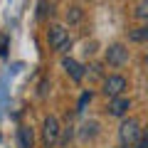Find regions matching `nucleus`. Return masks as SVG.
Listing matches in <instances>:
<instances>
[{"label": "nucleus", "mask_w": 148, "mask_h": 148, "mask_svg": "<svg viewBox=\"0 0 148 148\" xmlns=\"http://www.w3.org/2000/svg\"><path fill=\"white\" fill-rule=\"evenodd\" d=\"M143 136V128L141 123H138V119H123L121 126H119V141H121V146H136L138 138Z\"/></svg>", "instance_id": "1"}, {"label": "nucleus", "mask_w": 148, "mask_h": 148, "mask_svg": "<svg viewBox=\"0 0 148 148\" xmlns=\"http://www.w3.org/2000/svg\"><path fill=\"white\" fill-rule=\"evenodd\" d=\"M62 138V126H59L57 116H47L42 121V146L45 148H54Z\"/></svg>", "instance_id": "2"}, {"label": "nucleus", "mask_w": 148, "mask_h": 148, "mask_svg": "<svg viewBox=\"0 0 148 148\" xmlns=\"http://www.w3.org/2000/svg\"><path fill=\"white\" fill-rule=\"evenodd\" d=\"M128 86L126 77H121V74H109L104 79V84H101V94L109 96V99H119V96H123V89Z\"/></svg>", "instance_id": "3"}, {"label": "nucleus", "mask_w": 148, "mask_h": 148, "mask_svg": "<svg viewBox=\"0 0 148 148\" xmlns=\"http://www.w3.org/2000/svg\"><path fill=\"white\" fill-rule=\"evenodd\" d=\"M67 42H69V35H67V30H64L62 25H52L47 30V45L54 49V52H59L62 45H67Z\"/></svg>", "instance_id": "4"}, {"label": "nucleus", "mask_w": 148, "mask_h": 148, "mask_svg": "<svg viewBox=\"0 0 148 148\" xmlns=\"http://www.w3.org/2000/svg\"><path fill=\"white\" fill-rule=\"evenodd\" d=\"M106 64H111V67H123L126 64V59H128V49L123 47V45H111L109 49H106Z\"/></svg>", "instance_id": "5"}, {"label": "nucleus", "mask_w": 148, "mask_h": 148, "mask_svg": "<svg viewBox=\"0 0 148 148\" xmlns=\"http://www.w3.org/2000/svg\"><path fill=\"white\" fill-rule=\"evenodd\" d=\"M131 109V99L128 96H119V99H111V104H109V116H116V119H121V116H126V111Z\"/></svg>", "instance_id": "6"}, {"label": "nucleus", "mask_w": 148, "mask_h": 148, "mask_svg": "<svg viewBox=\"0 0 148 148\" xmlns=\"http://www.w3.org/2000/svg\"><path fill=\"white\" fill-rule=\"evenodd\" d=\"M62 67L67 69V74L72 77L74 82H82V79H84V67H82V64L77 62V59H72V57H64V59H62Z\"/></svg>", "instance_id": "7"}, {"label": "nucleus", "mask_w": 148, "mask_h": 148, "mask_svg": "<svg viewBox=\"0 0 148 148\" xmlns=\"http://www.w3.org/2000/svg\"><path fill=\"white\" fill-rule=\"evenodd\" d=\"M17 143H20V148H32L35 146V133H32L30 126H20L17 128Z\"/></svg>", "instance_id": "8"}, {"label": "nucleus", "mask_w": 148, "mask_h": 148, "mask_svg": "<svg viewBox=\"0 0 148 148\" xmlns=\"http://www.w3.org/2000/svg\"><path fill=\"white\" fill-rule=\"evenodd\" d=\"M82 17H84V10H82L79 5H72L67 10V22L69 25H77V22H82Z\"/></svg>", "instance_id": "9"}, {"label": "nucleus", "mask_w": 148, "mask_h": 148, "mask_svg": "<svg viewBox=\"0 0 148 148\" xmlns=\"http://www.w3.org/2000/svg\"><path fill=\"white\" fill-rule=\"evenodd\" d=\"M133 17H136V20L148 22V0H141V3L133 8Z\"/></svg>", "instance_id": "10"}, {"label": "nucleus", "mask_w": 148, "mask_h": 148, "mask_svg": "<svg viewBox=\"0 0 148 148\" xmlns=\"http://www.w3.org/2000/svg\"><path fill=\"white\" fill-rule=\"evenodd\" d=\"M96 128H99V123H96V121H89V123H84V126H82L79 136L84 138V141H86V138H94L96 133H99V131H96Z\"/></svg>", "instance_id": "11"}, {"label": "nucleus", "mask_w": 148, "mask_h": 148, "mask_svg": "<svg viewBox=\"0 0 148 148\" xmlns=\"http://www.w3.org/2000/svg\"><path fill=\"white\" fill-rule=\"evenodd\" d=\"M128 37H131V42H148V25H143V27H138V30H133Z\"/></svg>", "instance_id": "12"}, {"label": "nucleus", "mask_w": 148, "mask_h": 148, "mask_svg": "<svg viewBox=\"0 0 148 148\" xmlns=\"http://www.w3.org/2000/svg\"><path fill=\"white\" fill-rule=\"evenodd\" d=\"M8 45H10V37L3 32V35H0V57H5V54H8Z\"/></svg>", "instance_id": "13"}, {"label": "nucleus", "mask_w": 148, "mask_h": 148, "mask_svg": "<svg viewBox=\"0 0 148 148\" xmlns=\"http://www.w3.org/2000/svg\"><path fill=\"white\" fill-rule=\"evenodd\" d=\"M89 101H91V91H84L82 99H79V104H77V111H84V106L89 104Z\"/></svg>", "instance_id": "14"}, {"label": "nucleus", "mask_w": 148, "mask_h": 148, "mask_svg": "<svg viewBox=\"0 0 148 148\" xmlns=\"http://www.w3.org/2000/svg\"><path fill=\"white\" fill-rule=\"evenodd\" d=\"M45 15H47V0H40V5H37V17L42 20Z\"/></svg>", "instance_id": "15"}, {"label": "nucleus", "mask_w": 148, "mask_h": 148, "mask_svg": "<svg viewBox=\"0 0 148 148\" xmlns=\"http://www.w3.org/2000/svg\"><path fill=\"white\" fill-rule=\"evenodd\" d=\"M136 148H148V128H143V136L138 138V143H136Z\"/></svg>", "instance_id": "16"}, {"label": "nucleus", "mask_w": 148, "mask_h": 148, "mask_svg": "<svg viewBox=\"0 0 148 148\" xmlns=\"http://www.w3.org/2000/svg\"><path fill=\"white\" fill-rule=\"evenodd\" d=\"M72 136H74V131H72V126H69L67 131L62 133V138H59V143H62V146H67V143H69V138H72Z\"/></svg>", "instance_id": "17"}, {"label": "nucleus", "mask_w": 148, "mask_h": 148, "mask_svg": "<svg viewBox=\"0 0 148 148\" xmlns=\"http://www.w3.org/2000/svg\"><path fill=\"white\" fill-rule=\"evenodd\" d=\"M47 86H49V82H47V79H42V82H40V91H37V94L45 96V94H47Z\"/></svg>", "instance_id": "18"}, {"label": "nucleus", "mask_w": 148, "mask_h": 148, "mask_svg": "<svg viewBox=\"0 0 148 148\" xmlns=\"http://www.w3.org/2000/svg\"><path fill=\"white\" fill-rule=\"evenodd\" d=\"M146 64H148V52H146Z\"/></svg>", "instance_id": "19"}, {"label": "nucleus", "mask_w": 148, "mask_h": 148, "mask_svg": "<svg viewBox=\"0 0 148 148\" xmlns=\"http://www.w3.org/2000/svg\"><path fill=\"white\" fill-rule=\"evenodd\" d=\"M121 148H123V146H121Z\"/></svg>", "instance_id": "20"}]
</instances>
